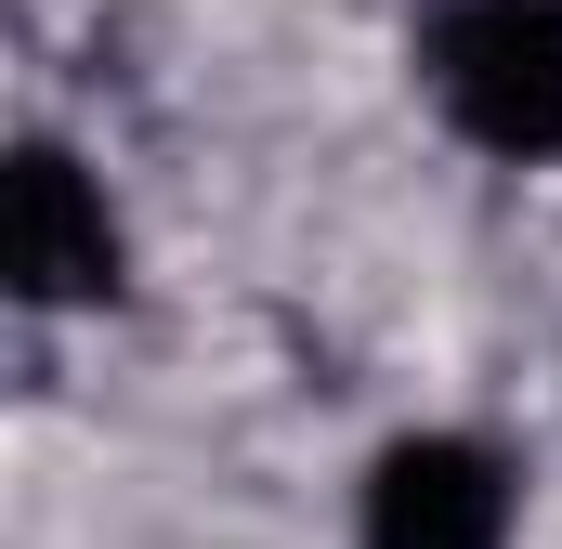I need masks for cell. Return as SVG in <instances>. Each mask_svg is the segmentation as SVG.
I'll use <instances>...</instances> for the list:
<instances>
[{
  "label": "cell",
  "mask_w": 562,
  "mask_h": 549,
  "mask_svg": "<svg viewBox=\"0 0 562 549\" xmlns=\"http://www.w3.org/2000/svg\"><path fill=\"white\" fill-rule=\"evenodd\" d=\"M119 210L105 183L66 157V144H26L13 157V301L40 314H79V301H119Z\"/></svg>",
  "instance_id": "obj_3"
},
{
  "label": "cell",
  "mask_w": 562,
  "mask_h": 549,
  "mask_svg": "<svg viewBox=\"0 0 562 549\" xmlns=\"http://www.w3.org/2000/svg\"><path fill=\"white\" fill-rule=\"evenodd\" d=\"M431 92L484 157H562V0H445Z\"/></svg>",
  "instance_id": "obj_1"
},
{
  "label": "cell",
  "mask_w": 562,
  "mask_h": 549,
  "mask_svg": "<svg viewBox=\"0 0 562 549\" xmlns=\"http://www.w3.org/2000/svg\"><path fill=\"white\" fill-rule=\"evenodd\" d=\"M510 458L471 432H406L367 471V549H510Z\"/></svg>",
  "instance_id": "obj_2"
}]
</instances>
